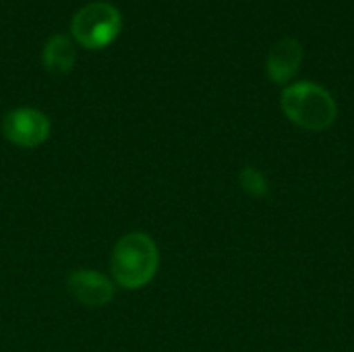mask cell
<instances>
[{
	"label": "cell",
	"instance_id": "obj_4",
	"mask_svg": "<svg viewBox=\"0 0 354 352\" xmlns=\"http://www.w3.org/2000/svg\"><path fill=\"white\" fill-rule=\"evenodd\" d=\"M2 133L19 147H37L50 135V120L35 108H15L2 118Z\"/></svg>",
	"mask_w": 354,
	"mask_h": 352
},
{
	"label": "cell",
	"instance_id": "obj_8",
	"mask_svg": "<svg viewBox=\"0 0 354 352\" xmlns=\"http://www.w3.org/2000/svg\"><path fill=\"white\" fill-rule=\"evenodd\" d=\"M241 187L245 189L247 195L255 197V199H263L270 195V183L266 178V174L253 166H247L241 170Z\"/></svg>",
	"mask_w": 354,
	"mask_h": 352
},
{
	"label": "cell",
	"instance_id": "obj_6",
	"mask_svg": "<svg viewBox=\"0 0 354 352\" xmlns=\"http://www.w3.org/2000/svg\"><path fill=\"white\" fill-rule=\"evenodd\" d=\"M303 62V46L295 37H282L268 54V77L274 83L290 81Z\"/></svg>",
	"mask_w": 354,
	"mask_h": 352
},
{
	"label": "cell",
	"instance_id": "obj_1",
	"mask_svg": "<svg viewBox=\"0 0 354 352\" xmlns=\"http://www.w3.org/2000/svg\"><path fill=\"white\" fill-rule=\"evenodd\" d=\"M280 104L286 118L307 131H326L338 116V106L332 93L311 81H299L286 87Z\"/></svg>",
	"mask_w": 354,
	"mask_h": 352
},
{
	"label": "cell",
	"instance_id": "obj_3",
	"mask_svg": "<svg viewBox=\"0 0 354 352\" xmlns=\"http://www.w3.org/2000/svg\"><path fill=\"white\" fill-rule=\"evenodd\" d=\"M120 10L110 2H89L73 17V35L85 48H106L120 33Z\"/></svg>",
	"mask_w": 354,
	"mask_h": 352
},
{
	"label": "cell",
	"instance_id": "obj_7",
	"mask_svg": "<svg viewBox=\"0 0 354 352\" xmlns=\"http://www.w3.org/2000/svg\"><path fill=\"white\" fill-rule=\"evenodd\" d=\"M44 66L50 71V73H56V75H64L73 68L75 60H77V52H75V46L71 41V37L66 35H52L46 46H44Z\"/></svg>",
	"mask_w": 354,
	"mask_h": 352
},
{
	"label": "cell",
	"instance_id": "obj_2",
	"mask_svg": "<svg viewBox=\"0 0 354 352\" xmlns=\"http://www.w3.org/2000/svg\"><path fill=\"white\" fill-rule=\"evenodd\" d=\"M160 253L145 232L124 234L112 251V274L122 288H141L158 272Z\"/></svg>",
	"mask_w": 354,
	"mask_h": 352
},
{
	"label": "cell",
	"instance_id": "obj_5",
	"mask_svg": "<svg viewBox=\"0 0 354 352\" xmlns=\"http://www.w3.org/2000/svg\"><path fill=\"white\" fill-rule=\"evenodd\" d=\"M66 288L79 303H83L87 307H102V305L110 303L112 293H114V286L106 276H102L97 272H89V270L75 272L68 278Z\"/></svg>",
	"mask_w": 354,
	"mask_h": 352
}]
</instances>
